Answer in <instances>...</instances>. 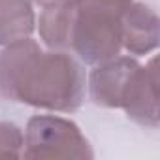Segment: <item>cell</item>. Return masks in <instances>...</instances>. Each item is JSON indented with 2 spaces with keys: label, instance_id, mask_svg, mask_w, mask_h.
I'll use <instances>...</instances> for the list:
<instances>
[{
  "label": "cell",
  "instance_id": "1",
  "mask_svg": "<svg viewBox=\"0 0 160 160\" xmlns=\"http://www.w3.org/2000/svg\"><path fill=\"white\" fill-rule=\"evenodd\" d=\"M0 92L36 108L73 111L85 96V72L66 53H43L23 38L0 53Z\"/></svg>",
  "mask_w": 160,
  "mask_h": 160
},
{
  "label": "cell",
  "instance_id": "2",
  "mask_svg": "<svg viewBox=\"0 0 160 160\" xmlns=\"http://www.w3.org/2000/svg\"><path fill=\"white\" fill-rule=\"evenodd\" d=\"M25 145V156H92L87 139L72 121L49 115L28 121Z\"/></svg>",
  "mask_w": 160,
  "mask_h": 160
},
{
  "label": "cell",
  "instance_id": "3",
  "mask_svg": "<svg viewBox=\"0 0 160 160\" xmlns=\"http://www.w3.org/2000/svg\"><path fill=\"white\" fill-rule=\"evenodd\" d=\"M139 64L132 58L106 60L94 68L91 75V94L92 100L100 106L119 108L122 104L130 77L134 75Z\"/></svg>",
  "mask_w": 160,
  "mask_h": 160
},
{
  "label": "cell",
  "instance_id": "4",
  "mask_svg": "<svg viewBox=\"0 0 160 160\" xmlns=\"http://www.w3.org/2000/svg\"><path fill=\"white\" fill-rule=\"evenodd\" d=\"M119 19L122 42L132 53H145L156 47V15L147 6H128Z\"/></svg>",
  "mask_w": 160,
  "mask_h": 160
},
{
  "label": "cell",
  "instance_id": "5",
  "mask_svg": "<svg viewBox=\"0 0 160 160\" xmlns=\"http://www.w3.org/2000/svg\"><path fill=\"white\" fill-rule=\"evenodd\" d=\"M34 30L30 0H0V43H13Z\"/></svg>",
  "mask_w": 160,
  "mask_h": 160
},
{
  "label": "cell",
  "instance_id": "6",
  "mask_svg": "<svg viewBox=\"0 0 160 160\" xmlns=\"http://www.w3.org/2000/svg\"><path fill=\"white\" fill-rule=\"evenodd\" d=\"M25 145L21 130L12 122H0V154L19 156V149Z\"/></svg>",
  "mask_w": 160,
  "mask_h": 160
},
{
  "label": "cell",
  "instance_id": "7",
  "mask_svg": "<svg viewBox=\"0 0 160 160\" xmlns=\"http://www.w3.org/2000/svg\"><path fill=\"white\" fill-rule=\"evenodd\" d=\"M73 2L79 8L109 12V13H115V15H121L130 6V0H73Z\"/></svg>",
  "mask_w": 160,
  "mask_h": 160
},
{
  "label": "cell",
  "instance_id": "8",
  "mask_svg": "<svg viewBox=\"0 0 160 160\" xmlns=\"http://www.w3.org/2000/svg\"><path fill=\"white\" fill-rule=\"evenodd\" d=\"M36 2H38L40 6H43V8H47V6H55V4H62V2H70V0H36Z\"/></svg>",
  "mask_w": 160,
  "mask_h": 160
}]
</instances>
